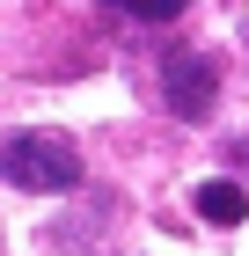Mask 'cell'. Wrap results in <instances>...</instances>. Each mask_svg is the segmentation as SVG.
Segmentation results:
<instances>
[{
    "mask_svg": "<svg viewBox=\"0 0 249 256\" xmlns=\"http://www.w3.org/2000/svg\"><path fill=\"white\" fill-rule=\"evenodd\" d=\"M0 176L15 183V190L59 198V190L81 183V154L59 132H8V139H0Z\"/></svg>",
    "mask_w": 249,
    "mask_h": 256,
    "instance_id": "cell-1",
    "label": "cell"
},
{
    "mask_svg": "<svg viewBox=\"0 0 249 256\" xmlns=\"http://www.w3.org/2000/svg\"><path fill=\"white\" fill-rule=\"evenodd\" d=\"M103 8H117V15H132V22H176L191 0H103Z\"/></svg>",
    "mask_w": 249,
    "mask_h": 256,
    "instance_id": "cell-4",
    "label": "cell"
},
{
    "mask_svg": "<svg viewBox=\"0 0 249 256\" xmlns=\"http://www.w3.org/2000/svg\"><path fill=\"white\" fill-rule=\"evenodd\" d=\"M191 205H198L205 227H242V220H249V190H242V183H227V176H220V183H198Z\"/></svg>",
    "mask_w": 249,
    "mask_h": 256,
    "instance_id": "cell-3",
    "label": "cell"
},
{
    "mask_svg": "<svg viewBox=\"0 0 249 256\" xmlns=\"http://www.w3.org/2000/svg\"><path fill=\"white\" fill-rule=\"evenodd\" d=\"M154 88H161V110H169V118L205 124L212 102H220V66H212V52H183V44H169V52H161Z\"/></svg>",
    "mask_w": 249,
    "mask_h": 256,
    "instance_id": "cell-2",
    "label": "cell"
}]
</instances>
